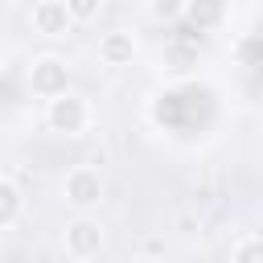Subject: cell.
Returning <instances> with one entry per match:
<instances>
[{"mask_svg": "<svg viewBox=\"0 0 263 263\" xmlns=\"http://www.w3.org/2000/svg\"><path fill=\"white\" fill-rule=\"evenodd\" d=\"M41 119H45V127H49L53 136L78 140V136H86V132L95 127V103H90V95H82V90L70 86V90H62V95L45 99Z\"/></svg>", "mask_w": 263, "mask_h": 263, "instance_id": "1", "label": "cell"}, {"mask_svg": "<svg viewBox=\"0 0 263 263\" xmlns=\"http://www.w3.org/2000/svg\"><path fill=\"white\" fill-rule=\"evenodd\" d=\"M62 201L70 214H99L107 201V181L95 164H70L62 173Z\"/></svg>", "mask_w": 263, "mask_h": 263, "instance_id": "2", "label": "cell"}, {"mask_svg": "<svg viewBox=\"0 0 263 263\" xmlns=\"http://www.w3.org/2000/svg\"><path fill=\"white\" fill-rule=\"evenodd\" d=\"M62 251L74 263H90L107 251V226L99 214H70V222L62 226Z\"/></svg>", "mask_w": 263, "mask_h": 263, "instance_id": "3", "label": "cell"}, {"mask_svg": "<svg viewBox=\"0 0 263 263\" xmlns=\"http://www.w3.org/2000/svg\"><path fill=\"white\" fill-rule=\"evenodd\" d=\"M70 74H74V70H70V58L45 49V53H33V62H29V70H25V86L45 103V99L70 90Z\"/></svg>", "mask_w": 263, "mask_h": 263, "instance_id": "4", "label": "cell"}, {"mask_svg": "<svg viewBox=\"0 0 263 263\" xmlns=\"http://www.w3.org/2000/svg\"><path fill=\"white\" fill-rule=\"evenodd\" d=\"M29 29H33L37 37H45V41H62V37L74 33V21H70V12H66L62 0H33V8H29Z\"/></svg>", "mask_w": 263, "mask_h": 263, "instance_id": "5", "label": "cell"}, {"mask_svg": "<svg viewBox=\"0 0 263 263\" xmlns=\"http://www.w3.org/2000/svg\"><path fill=\"white\" fill-rule=\"evenodd\" d=\"M136 53H140V37H136L132 29H107V33L99 37V62L111 66V70L132 66Z\"/></svg>", "mask_w": 263, "mask_h": 263, "instance_id": "6", "label": "cell"}, {"mask_svg": "<svg viewBox=\"0 0 263 263\" xmlns=\"http://www.w3.org/2000/svg\"><path fill=\"white\" fill-rule=\"evenodd\" d=\"M193 33H218L230 21V0H185V16Z\"/></svg>", "mask_w": 263, "mask_h": 263, "instance_id": "7", "label": "cell"}, {"mask_svg": "<svg viewBox=\"0 0 263 263\" xmlns=\"http://www.w3.org/2000/svg\"><path fill=\"white\" fill-rule=\"evenodd\" d=\"M25 210H29L25 189H21L12 177H4V173H0V230L21 226V222H25Z\"/></svg>", "mask_w": 263, "mask_h": 263, "instance_id": "8", "label": "cell"}, {"mask_svg": "<svg viewBox=\"0 0 263 263\" xmlns=\"http://www.w3.org/2000/svg\"><path fill=\"white\" fill-rule=\"evenodd\" d=\"M144 12H148L152 25H181L185 0H144Z\"/></svg>", "mask_w": 263, "mask_h": 263, "instance_id": "9", "label": "cell"}, {"mask_svg": "<svg viewBox=\"0 0 263 263\" xmlns=\"http://www.w3.org/2000/svg\"><path fill=\"white\" fill-rule=\"evenodd\" d=\"M230 263H263V238L255 230H247L242 238H234L230 247Z\"/></svg>", "mask_w": 263, "mask_h": 263, "instance_id": "10", "label": "cell"}, {"mask_svg": "<svg viewBox=\"0 0 263 263\" xmlns=\"http://www.w3.org/2000/svg\"><path fill=\"white\" fill-rule=\"evenodd\" d=\"M62 4H66V12H70L74 29H78V25H95V21L103 16V0H62Z\"/></svg>", "mask_w": 263, "mask_h": 263, "instance_id": "11", "label": "cell"}, {"mask_svg": "<svg viewBox=\"0 0 263 263\" xmlns=\"http://www.w3.org/2000/svg\"><path fill=\"white\" fill-rule=\"evenodd\" d=\"M238 62H242L247 70H255V33H247V37L238 41Z\"/></svg>", "mask_w": 263, "mask_h": 263, "instance_id": "12", "label": "cell"}, {"mask_svg": "<svg viewBox=\"0 0 263 263\" xmlns=\"http://www.w3.org/2000/svg\"><path fill=\"white\" fill-rule=\"evenodd\" d=\"M136 263H164V259H136Z\"/></svg>", "mask_w": 263, "mask_h": 263, "instance_id": "13", "label": "cell"}, {"mask_svg": "<svg viewBox=\"0 0 263 263\" xmlns=\"http://www.w3.org/2000/svg\"><path fill=\"white\" fill-rule=\"evenodd\" d=\"M0 74H4V53H0Z\"/></svg>", "mask_w": 263, "mask_h": 263, "instance_id": "14", "label": "cell"}]
</instances>
